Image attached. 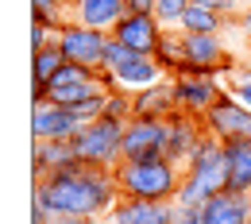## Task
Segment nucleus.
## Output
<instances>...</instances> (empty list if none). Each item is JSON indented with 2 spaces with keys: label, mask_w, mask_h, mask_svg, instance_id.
<instances>
[{
  "label": "nucleus",
  "mask_w": 251,
  "mask_h": 224,
  "mask_svg": "<svg viewBox=\"0 0 251 224\" xmlns=\"http://www.w3.org/2000/svg\"><path fill=\"white\" fill-rule=\"evenodd\" d=\"M182 170H186V178H193L209 197H217V193L224 190V143H220L217 135L205 131Z\"/></svg>",
  "instance_id": "obj_4"
},
{
  "label": "nucleus",
  "mask_w": 251,
  "mask_h": 224,
  "mask_svg": "<svg viewBox=\"0 0 251 224\" xmlns=\"http://www.w3.org/2000/svg\"><path fill=\"white\" fill-rule=\"evenodd\" d=\"M166 120H143V116H131L124 124V159L131 162H151L166 155Z\"/></svg>",
  "instance_id": "obj_6"
},
{
  "label": "nucleus",
  "mask_w": 251,
  "mask_h": 224,
  "mask_svg": "<svg viewBox=\"0 0 251 224\" xmlns=\"http://www.w3.org/2000/svg\"><path fill=\"white\" fill-rule=\"evenodd\" d=\"M162 24L155 20V12H127L124 20L112 27V39H120L127 50L135 54H155L158 39H162Z\"/></svg>",
  "instance_id": "obj_8"
},
{
  "label": "nucleus",
  "mask_w": 251,
  "mask_h": 224,
  "mask_svg": "<svg viewBox=\"0 0 251 224\" xmlns=\"http://www.w3.org/2000/svg\"><path fill=\"white\" fill-rule=\"evenodd\" d=\"M50 217H54V213H50L43 201H35V197H31V224H50Z\"/></svg>",
  "instance_id": "obj_28"
},
{
  "label": "nucleus",
  "mask_w": 251,
  "mask_h": 224,
  "mask_svg": "<svg viewBox=\"0 0 251 224\" xmlns=\"http://www.w3.org/2000/svg\"><path fill=\"white\" fill-rule=\"evenodd\" d=\"M240 81H251V66H240V70L232 74V81H228V85H240Z\"/></svg>",
  "instance_id": "obj_32"
},
{
  "label": "nucleus",
  "mask_w": 251,
  "mask_h": 224,
  "mask_svg": "<svg viewBox=\"0 0 251 224\" xmlns=\"http://www.w3.org/2000/svg\"><path fill=\"white\" fill-rule=\"evenodd\" d=\"M31 20L47 24L50 31H62L66 24H74V12L66 0H31Z\"/></svg>",
  "instance_id": "obj_21"
},
{
  "label": "nucleus",
  "mask_w": 251,
  "mask_h": 224,
  "mask_svg": "<svg viewBox=\"0 0 251 224\" xmlns=\"http://www.w3.org/2000/svg\"><path fill=\"white\" fill-rule=\"evenodd\" d=\"M174 224H205V217H201V209H182V205H178Z\"/></svg>",
  "instance_id": "obj_29"
},
{
  "label": "nucleus",
  "mask_w": 251,
  "mask_h": 224,
  "mask_svg": "<svg viewBox=\"0 0 251 224\" xmlns=\"http://www.w3.org/2000/svg\"><path fill=\"white\" fill-rule=\"evenodd\" d=\"M135 100V116H143V120H170L174 112H178V97H174V77H162L155 85H147V89H139V93H131Z\"/></svg>",
  "instance_id": "obj_16"
},
{
  "label": "nucleus",
  "mask_w": 251,
  "mask_h": 224,
  "mask_svg": "<svg viewBox=\"0 0 251 224\" xmlns=\"http://www.w3.org/2000/svg\"><path fill=\"white\" fill-rule=\"evenodd\" d=\"M224 143V190L251 193V139H220Z\"/></svg>",
  "instance_id": "obj_14"
},
{
  "label": "nucleus",
  "mask_w": 251,
  "mask_h": 224,
  "mask_svg": "<svg viewBox=\"0 0 251 224\" xmlns=\"http://www.w3.org/2000/svg\"><path fill=\"white\" fill-rule=\"evenodd\" d=\"M104 47H108V35L93 31V27H81V24H66L58 31V50L66 54V62L104 66Z\"/></svg>",
  "instance_id": "obj_7"
},
{
  "label": "nucleus",
  "mask_w": 251,
  "mask_h": 224,
  "mask_svg": "<svg viewBox=\"0 0 251 224\" xmlns=\"http://www.w3.org/2000/svg\"><path fill=\"white\" fill-rule=\"evenodd\" d=\"M93 224H97V221H93Z\"/></svg>",
  "instance_id": "obj_35"
},
{
  "label": "nucleus",
  "mask_w": 251,
  "mask_h": 224,
  "mask_svg": "<svg viewBox=\"0 0 251 224\" xmlns=\"http://www.w3.org/2000/svg\"><path fill=\"white\" fill-rule=\"evenodd\" d=\"M116 186H120V197H139V201H174L178 190H182V178L186 170L178 162H170L166 155L151 162H131L124 159L116 170H112Z\"/></svg>",
  "instance_id": "obj_2"
},
{
  "label": "nucleus",
  "mask_w": 251,
  "mask_h": 224,
  "mask_svg": "<svg viewBox=\"0 0 251 224\" xmlns=\"http://www.w3.org/2000/svg\"><path fill=\"white\" fill-rule=\"evenodd\" d=\"M35 201H43L58 217H81V221H100L116 209L120 186L112 170H100L89 162H74L66 170H54L47 178H35Z\"/></svg>",
  "instance_id": "obj_1"
},
{
  "label": "nucleus",
  "mask_w": 251,
  "mask_h": 224,
  "mask_svg": "<svg viewBox=\"0 0 251 224\" xmlns=\"http://www.w3.org/2000/svg\"><path fill=\"white\" fill-rule=\"evenodd\" d=\"M70 108H74V116H77L81 124H93V120H100V116H104V108H108V89L85 97V100H77V104H70Z\"/></svg>",
  "instance_id": "obj_23"
},
{
  "label": "nucleus",
  "mask_w": 251,
  "mask_h": 224,
  "mask_svg": "<svg viewBox=\"0 0 251 224\" xmlns=\"http://www.w3.org/2000/svg\"><path fill=\"white\" fill-rule=\"evenodd\" d=\"M74 162H81L74 139H35V151H31V174L35 178H47V174L66 170Z\"/></svg>",
  "instance_id": "obj_17"
},
{
  "label": "nucleus",
  "mask_w": 251,
  "mask_h": 224,
  "mask_svg": "<svg viewBox=\"0 0 251 224\" xmlns=\"http://www.w3.org/2000/svg\"><path fill=\"white\" fill-rule=\"evenodd\" d=\"M74 24L81 27H93V31H104L112 35V27L127 16L124 0H74Z\"/></svg>",
  "instance_id": "obj_15"
},
{
  "label": "nucleus",
  "mask_w": 251,
  "mask_h": 224,
  "mask_svg": "<svg viewBox=\"0 0 251 224\" xmlns=\"http://www.w3.org/2000/svg\"><path fill=\"white\" fill-rule=\"evenodd\" d=\"M189 4H193V0H158L155 20L162 24V31H182V20H186Z\"/></svg>",
  "instance_id": "obj_22"
},
{
  "label": "nucleus",
  "mask_w": 251,
  "mask_h": 224,
  "mask_svg": "<svg viewBox=\"0 0 251 224\" xmlns=\"http://www.w3.org/2000/svg\"><path fill=\"white\" fill-rule=\"evenodd\" d=\"M205 224H251V193H228L220 190L201 209Z\"/></svg>",
  "instance_id": "obj_18"
},
{
  "label": "nucleus",
  "mask_w": 251,
  "mask_h": 224,
  "mask_svg": "<svg viewBox=\"0 0 251 224\" xmlns=\"http://www.w3.org/2000/svg\"><path fill=\"white\" fill-rule=\"evenodd\" d=\"M127 54H135V50H127L120 39H112V35H108V47H104V70H116Z\"/></svg>",
  "instance_id": "obj_24"
},
{
  "label": "nucleus",
  "mask_w": 251,
  "mask_h": 224,
  "mask_svg": "<svg viewBox=\"0 0 251 224\" xmlns=\"http://www.w3.org/2000/svg\"><path fill=\"white\" fill-rule=\"evenodd\" d=\"M158 66H162V74L166 77H178V70L186 66V47H182V31H166L158 39L155 54H151Z\"/></svg>",
  "instance_id": "obj_19"
},
{
  "label": "nucleus",
  "mask_w": 251,
  "mask_h": 224,
  "mask_svg": "<svg viewBox=\"0 0 251 224\" xmlns=\"http://www.w3.org/2000/svg\"><path fill=\"white\" fill-rule=\"evenodd\" d=\"M66 4H70V8H74V0H66Z\"/></svg>",
  "instance_id": "obj_33"
},
{
  "label": "nucleus",
  "mask_w": 251,
  "mask_h": 224,
  "mask_svg": "<svg viewBox=\"0 0 251 224\" xmlns=\"http://www.w3.org/2000/svg\"><path fill=\"white\" fill-rule=\"evenodd\" d=\"M228 89H232V97H236L240 104H248V108H251V81H240V85H228Z\"/></svg>",
  "instance_id": "obj_30"
},
{
  "label": "nucleus",
  "mask_w": 251,
  "mask_h": 224,
  "mask_svg": "<svg viewBox=\"0 0 251 224\" xmlns=\"http://www.w3.org/2000/svg\"><path fill=\"white\" fill-rule=\"evenodd\" d=\"M81 131V120L66 104H35L31 108V139H74Z\"/></svg>",
  "instance_id": "obj_9"
},
{
  "label": "nucleus",
  "mask_w": 251,
  "mask_h": 224,
  "mask_svg": "<svg viewBox=\"0 0 251 224\" xmlns=\"http://www.w3.org/2000/svg\"><path fill=\"white\" fill-rule=\"evenodd\" d=\"M50 43H58V31H50L47 24L31 20V50H43V47H50Z\"/></svg>",
  "instance_id": "obj_25"
},
{
  "label": "nucleus",
  "mask_w": 251,
  "mask_h": 224,
  "mask_svg": "<svg viewBox=\"0 0 251 224\" xmlns=\"http://www.w3.org/2000/svg\"><path fill=\"white\" fill-rule=\"evenodd\" d=\"M166 128H170V135H166V159L178 162V166H186V159L193 155V147H197L201 135H205V120L178 108V112L166 120Z\"/></svg>",
  "instance_id": "obj_11"
},
{
  "label": "nucleus",
  "mask_w": 251,
  "mask_h": 224,
  "mask_svg": "<svg viewBox=\"0 0 251 224\" xmlns=\"http://www.w3.org/2000/svg\"><path fill=\"white\" fill-rule=\"evenodd\" d=\"M197 4H205V8H213V12H220L224 20H236V16H240V8H244L240 0H197Z\"/></svg>",
  "instance_id": "obj_26"
},
{
  "label": "nucleus",
  "mask_w": 251,
  "mask_h": 224,
  "mask_svg": "<svg viewBox=\"0 0 251 224\" xmlns=\"http://www.w3.org/2000/svg\"><path fill=\"white\" fill-rule=\"evenodd\" d=\"M201 120H205V131L217 139H251V108L240 104L232 89H224Z\"/></svg>",
  "instance_id": "obj_5"
},
{
  "label": "nucleus",
  "mask_w": 251,
  "mask_h": 224,
  "mask_svg": "<svg viewBox=\"0 0 251 224\" xmlns=\"http://www.w3.org/2000/svg\"><path fill=\"white\" fill-rule=\"evenodd\" d=\"M240 4H251V0H240Z\"/></svg>",
  "instance_id": "obj_34"
},
{
  "label": "nucleus",
  "mask_w": 251,
  "mask_h": 224,
  "mask_svg": "<svg viewBox=\"0 0 251 224\" xmlns=\"http://www.w3.org/2000/svg\"><path fill=\"white\" fill-rule=\"evenodd\" d=\"M178 201H139V197H120L116 209L104 221L116 224H174Z\"/></svg>",
  "instance_id": "obj_10"
},
{
  "label": "nucleus",
  "mask_w": 251,
  "mask_h": 224,
  "mask_svg": "<svg viewBox=\"0 0 251 224\" xmlns=\"http://www.w3.org/2000/svg\"><path fill=\"white\" fill-rule=\"evenodd\" d=\"M224 93V85L213 77H174V97H178V108L189 116H205L213 108V100Z\"/></svg>",
  "instance_id": "obj_12"
},
{
  "label": "nucleus",
  "mask_w": 251,
  "mask_h": 224,
  "mask_svg": "<svg viewBox=\"0 0 251 224\" xmlns=\"http://www.w3.org/2000/svg\"><path fill=\"white\" fill-rule=\"evenodd\" d=\"M77 159L100 166V170H116L124 162V124L112 116H100L93 124H81V131L74 135Z\"/></svg>",
  "instance_id": "obj_3"
},
{
  "label": "nucleus",
  "mask_w": 251,
  "mask_h": 224,
  "mask_svg": "<svg viewBox=\"0 0 251 224\" xmlns=\"http://www.w3.org/2000/svg\"><path fill=\"white\" fill-rule=\"evenodd\" d=\"M62 66H66V54L58 50V43H50L43 50H31V81L35 85H47Z\"/></svg>",
  "instance_id": "obj_20"
},
{
  "label": "nucleus",
  "mask_w": 251,
  "mask_h": 224,
  "mask_svg": "<svg viewBox=\"0 0 251 224\" xmlns=\"http://www.w3.org/2000/svg\"><path fill=\"white\" fill-rule=\"evenodd\" d=\"M108 74L116 77V89H124V93H139V89H147V85H155V81L166 77L162 66L151 54H127L124 62L116 70H108Z\"/></svg>",
  "instance_id": "obj_13"
},
{
  "label": "nucleus",
  "mask_w": 251,
  "mask_h": 224,
  "mask_svg": "<svg viewBox=\"0 0 251 224\" xmlns=\"http://www.w3.org/2000/svg\"><path fill=\"white\" fill-rule=\"evenodd\" d=\"M155 4L158 0H124L127 12H155Z\"/></svg>",
  "instance_id": "obj_31"
},
{
  "label": "nucleus",
  "mask_w": 251,
  "mask_h": 224,
  "mask_svg": "<svg viewBox=\"0 0 251 224\" xmlns=\"http://www.w3.org/2000/svg\"><path fill=\"white\" fill-rule=\"evenodd\" d=\"M236 31L251 43V4H244V8H240V16H236Z\"/></svg>",
  "instance_id": "obj_27"
}]
</instances>
